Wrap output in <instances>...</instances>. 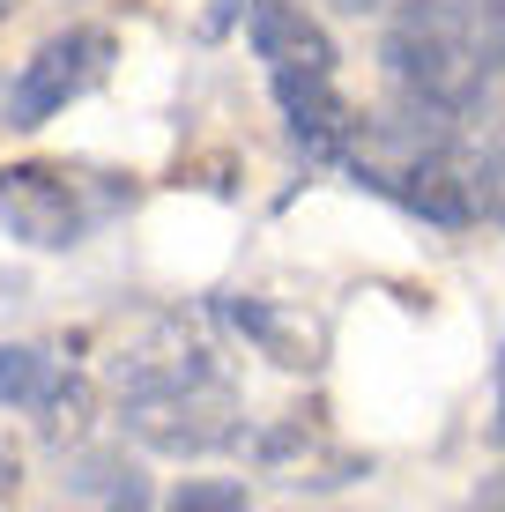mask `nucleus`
I'll use <instances>...</instances> for the list:
<instances>
[{
  "label": "nucleus",
  "instance_id": "nucleus-1",
  "mask_svg": "<svg viewBox=\"0 0 505 512\" xmlns=\"http://www.w3.org/2000/svg\"><path fill=\"white\" fill-rule=\"evenodd\" d=\"M379 60H387V75L402 82V97L416 112H439V119L476 112V97L491 90V75L505 67L476 0H409L387 23Z\"/></svg>",
  "mask_w": 505,
  "mask_h": 512
},
{
  "label": "nucleus",
  "instance_id": "nucleus-2",
  "mask_svg": "<svg viewBox=\"0 0 505 512\" xmlns=\"http://www.w3.org/2000/svg\"><path fill=\"white\" fill-rule=\"evenodd\" d=\"M112 208V193H90V179L67 164H8L0 171V231L30 253H67L97 231V216Z\"/></svg>",
  "mask_w": 505,
  "mask_h": 512
},
{
  "label": "nucleus",
  "instance_id": "nucleus-3",
  "mask_svg": "<svg viewBox=\"0 0 505 512\" xmlns=\"http://www.w3.org/2000/svg\"><path fill=\"white\" fill-rule=\"evenodd\" d=\"M112 67V30H60L15 67L8 82V127H45L60 119L75 97H90Z\"/></svg>",
  "mask_w": 505,
  "mask_h": 512
},
{
  "label": "nucleus",
  "instance_id": "nucleus-4",
  "mask_svg": "<svg viewBox=\"0 0 505 512\" xmlns=\"http://www.w3.org/2000/svg\"><path fill=\"white\" fill-rule=\"evenodd\" d=\"M119 416L156 453H216L238 438V394L223 379H194V386H171V394H149V401H119Z\"/></svg>",
  "mask_w": 505,
  "mask_h": 512
},
{
  "label": "nucleus",
  "instance_id": "nucleus-5",
  "mask_svg": "<svg viewBox=\"0 0 505 512\" xmlns=\"http://www.w3.org/2000/svg\"><path fill=\"white\" fill-rule=\"evenodd\" d=\"M268 90H275V104H283L290 141H298L312 164H342V156H350V141H357V112L342 104L335 75H275Z\"/></svg>",
  "mask_w": 505,
  "mask_h": 512
},
{
  "label": "nucleus",
  "instance_id": "nucleus-6",
  "mask_svg": "<svg viewBox=\"0 0 505 512\" xmlns=\"http://www.w3.org/2000/svg\"><path fill=\"white\" fill-rule=\"evenodd\" d=\"M246 30H253V52L268 60V82L275 75H335V38L305 15V0H253Z\"/></svg>",
  "mask_w": 505,
  "mask_h": 512
},
{
  "label": "nucleus",
  "instance_id": "nucleus-7",
  "mask_svg": "<svg viewBox=\"0 0 505 512\" xmlns=\"http://www.w3.org/2000/svg\"><path fill=\"white\" fill-rule=\"evenodd\" d=\"M223 312H231L238 334H253V342H260V357H268V364H283V372H320L327 334H320L312 312L275 305V297H223Z\"/></svg>",
  "mask_w": 505,
  "mask_h": 512
},
{
  "label": "nucleus",
  "instance_id": "nucleus-8",
  "mask_svg": "<svg viewBox=\"0 0 505 512\" xmlns=\"http://www.w3.org/2000/svg\"><path fill=\"white\" fill-rule=\"evenodd\" d=\"M0 409H30V416L82 409V386L60 372V357H45L30 342H0Z\"/></svg>",
  "mask_w": 505,
  "mask_h": 512
},
{
  "label": "nucleus",
  "instance_id": "nucleus-9",
  "mask_svg": "<svg viewBox=\"0 0 505 512\" xmlns=\"http://www.w3.org/2000/svg\"><path fill=\"white\" fill-rule=\"evenodd\" d=\"M82 490L104 505V512H149V483H142V468L134 461H119V453H90L75 475Z\"/></svg>",
  "mask_w": 505,
  "mask_h": 512
},
{
  "label": "nucleus",
  "instance_id": "nucleus-10",
  "mask_svg": "<svg viewBox=\"0 0 505 512\" xmlns=\"http://www.w3.org/2000/svg\"><path fill=\"white\" fill-rule=\"evenodd\" d=\"M164 512H246V483H231V475H194V483H179L164 498Z\"/></svg>",
  "mask_w": 505,
  "mask_h": 512
},
{
  "label": "nucleus",
  "instance_id": "nucleus-11",
  "mask_svg": "<svg viewBox=\"0 0 505 512\" xmlns=\"http://www.w3.org/2000/svg\"><path fill=\"white\" fill-rule=\"evenodd\" d=\"M246 8H253V0H208V15H201V38H223V30H231Z\"/></svg>",
  "mask_w": 505,
  "mask_h": 512
},
{
  "label": "nucleus",
  "instance_id": "nucleus-12",
  "mask_svg": "<svg viewBox=\"0 0 505 512\" xmlns=\"http://www.w3.org/2000/svg\"><path fill=\"white\" fill-rule=\"evenodd\" d=\"M461 512H505V468H498V475H483V483L468 490V505H461Z\"/></svg>",
  "mask_w": 505,
  "mask_h": 512
},
{
  "label": "nucleus",
  "instance_id": "nucleus-13",
  "mask_svg": "<svg viewBox=\"0 0 505 512\" xmlns=\"http://www.w3.org/2000/svg\"><path fill=\"white\" fill-rule=\"evenodd\" d=\"M483 8V30H491V45H498V60H505V0H476Z\"/></svg>",
  "mask_w": 505,
  "mask_h": 512
},
{
  "label": "nucleus",
  "instance_id": "nucleus-14",
  "mask_svg": "<svg viewBox=\"0 0 505 512\" xmlns=\"http://www.w3.org/2000/svg\"><path fill=\"white\" fill-rule=\"evenodd\" d=\"M327 8H342V15H379V8H394V0H327Z\"/></svg>",
  "mask_w": 505,
  "mask_h": 512
},
{
  "label": "nucleus",
  "instance_id": "nucleus-15",
  "mask_svg": "<svg viewBox=\"0 0 505 512\" xmlns=\"http://www.w3.org/2000/svg\"><path fill=\"white\" fill-rule=\"evenodd\" d=\"M491 438L505 446V364H498V416H491Z\"/></svg>",
  "mask_w": 505,
  "mask_h": 512
},
{
  "label": "nucleus",
  "instance_id": "nucleus-16",
  "mask_svg": "<svg viewBox=\"0 0 505 512\" xmlns=\"http://www.w3.org/2000/svg\"><path fill=\"white\" fill-rule=\"evenodd\" d=\"M8 8H15V0H0V15H8Z\"/></svg>",
  "mask_w": 505,
  "mask_h": 512
},
{
  "label": "nucleus",
  "instance_id": "nucleus-17",
  "mask_svg": "<svg viewBox=\"0 0 505 512\" xmlns=\"http://www.w3.org/2000/svg\"><path fill=\"white\" fill-rule=\"evenodd\" d=\"M498 364H505V357H498Z\"/></svg>",
  "mask_w": 505,
  "mask_h": 512
}]
</instances>
